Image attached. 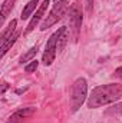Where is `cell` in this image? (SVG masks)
Returning a JSON list of instances; mask_svg holds the SVG:
<instances>
[{
	"label": "cell",
	"mask_w": 122,
	"mask_h": 123,
	"mask_svg": "<svg viewBox=\"0 0 122 123\" xmlns=\"http://www.w3.org/2000/svg\"><path fill=\"white\" fill-rule=\"evenodd\" d=\"M47 6H49V0H43L42 3H40V7L37 9V12L34 13V16L32 17V20L29 22V25H27V27H26V30L25 33L27 34V33H30L37 25H39V22L42 20V17L45 16V13H46V9H47Z\"/></svg>",
	"instance_id": "cell-6"
},
{
	"label": "cell",
	"mask_w": 122,
	"mask_h": 123,
	"mask_svg": "<svg viewBox=\"0 0 122 123\" xmlns=\"http://www.w3.org/2000/svg\"><path fill=\"white\" fill-rule=\"evenodd\" d=\"M58 39H59V30L55 31V33L49 37V40H47V43H46V49H45L43 57H42V63H43L45 66H50V64L53 63V60H55V57H56Z\"/></svg>",
	"instance_id": "cell-5"
},
{
	"label": "cell",
	"mask_w": 122,
	"mask_h": 123,
	"mask_svg": "<svg viewBox=\"0 0 122 123\" xmlns=\"http://www.w3.org/2000/svg\"><path fill=\"white\" fill-rule=\"evenodd\" d=\"M27 89H29V86H26V87H23V89H17V90H16V94H22V93L26 92Z\"/></svg>",
	"instance_id": "cell-19"
},
{
	"label": "cell",
	"mask_w": 122,
	"mask_h": 123,
	"mask_svg": "<svg viewBox=\"0 0 122 123\" xmlns=\"http://www.w3.org/2000/svg\"><path fill=\"white\" fill-rule=\"evenodd\" d=\"M37 50H39V47L37 46H33L32 49H29L22 57H20V63L23 64V63H26V62H32L34 60V56H36V53H37Z\"/></svg>",
	"instance_id": "cell-13"
},
{
	"label": "cell",
	"mask_w": 122,
	"mask_h": 123,
	"mask_svg": "<svg viewBox=\"0 0 122 123\" xmlns=\"http://www.w3.org/2000/svg\"><path fill=\"white\" fill-rule=\"evenodd\" d=\"M85 9H86V13L91 14L93 9V0H85Z\"/></svg>",
	"instance_id": "cell-15"
},
{
	"label": "cell",
	"mask_w": 122,
	"mask_h": 123,
	"mask_svg": "<svg viewBox=\"0 0 122 123\" xmlns=\"http://www.w3.org/2000/svg\"><path fill=\"white\" fill-rule=\"evenodd\" d=\"M37 66H39V62L37 60H32L29 64L25 66V72H26V73H33V72L37 69Z\"/></svg>",
	"instance_id": "cell-14"
},
{
	"label": "cell",
	"mask_w": 122,
	"mask_h": 123,
	"mask_svg": "<svg viewBox=\"0 0 122 123\" xmlns=\"http://www.w3.org/2000/svg\"><path fill=\"white\" fill-rule=\"evenodd\" d=\"M69 9H70V6H69V1H66V0H59V1H56V4L53 6V9L50 10V13L46 16V19H45V22H43V25H42V30H46V29H49V27H52L53 25H56L59 20L63 19V16L69 12Z\"/></svg>",
	"instance_id": "cell-3"
},
{
	"label": "cell",
	"mask_w": 122,
	"mask_h": 123,
	"mask_svg": "<svg viewBox=\"0 0 122 123\" xmlns=\"http://www.w3.org/2000/svg\"><path fill=\"white\" fill-rule=\"evenodd\" d=\"M40 0H30L26 6H25V9L22 10V16H20V19L22 20H26V19H29L32 14H33V12H34V9H36V6H37V3H39Z\"/></svg>",
	"instance_id": "cell-9"
},
{
	"label": "cell",
	"mask_w": 122,
	"mask_h": 123,
	"mask_svg": "<svg viewBox=\"0 0 122 123\" xmlns=\"http://www.w3.org/2000/svg\"><path fill=\"white\" fill-rule=\"evenodd\" d=\"M114 76H115V77H119V79L122 80V66L121 67H118V69L114 72Z\"/></svg>",
	"instance_id": "cell-16"
},
{
	"label": "cell",
	"mask_w": 122,
	"mask_h": 123,
	"mask_svg": "<svg viewBox=\"0 0 122 123\" xmlns=\"http://www.w3.org/2000/svg\"><path fill=\"white\" fill-rule=\"evenodd\" d=\"M68 39H69V34H68V27L63 26L59 29V39H58V50L62 52L65 49V44L68 43Z\"/></svg>",
	"instance_id": "cell-11"
},
{
	"label": "cell",
	"mask_w": 122,
	"mask_h": 123,
	"mask_svg": "<svg viewBox=\"0 0 122 123\" xmlns=\"http://www.w3.org/2000/svg\"><path fill=\"white\" fill-rule=\"evenodd\" d=\"M115 112H118V113H121V115H122V103L115 105Z\"/></svg>",
	"instance_id": "cell-18"
},
{
	"label": "cell",
	"mask_w": 122,
	"mask_h": 123,
	"mask_svg": "<svg viewBox=\"0 0 122 123\" xmlns=\"http://www.w3.org/2000/svg\"><path fill=\"white\" fill-rule=\"evenodd\" d=\"M55 1H59V0H55Z\"/></svg>",
	"instance_id": "cell-20"
},
{
	"label": "cell",
	"mask_w": 122,
	"mask_h": 123,
	"mask_svg": "<svg viewBox=\"0 0 122 123\" xmlns=\"http://www.w3.org/2000/svg\"><path fill=\"white\" fill-rule=\"evenodd\" d=\"M14 1L16 0H4L3 4H1V22L6 20V17L9 16V13L12 12L13 6H14Z\"/></svg>",
	"instance_id": "cell-12"
},
{
	"label": "cell",
	"mask_w": 122,
	"mask_h": 123,
	"mask_svg": "<svg viewBox=\"0 0 122 123\" xmlns=\"http://www.w3.org/2000/svg\"><path fill=\"white\" fill-rule=\"evenodd\" d=\"M122 97V85L119 83H108L98 86L92 90L91 96H88V107L96 109L114 103Z\"/></svg>",
	"instance_id": "cell-1"
},
{
	"label": "cell",
	"mask_w": 122,
	"mask_h": 123,
	"mask_svg": "<svg viewBox=\"0 0 122 123\" xmlns=\"http://www.w3.org/2000/svg\"><path fill=\"white\" fill-rule=\"evenodd\" d=\"M69 26L73 31L75 39L79 36V31L82 27V20H83V14H82V7L79 6V3H73L70 4L69 9Z\"/></svg>",
	"instance_id": "cell-4"
},
{
	"label": "cell",
	"mask_w": 122,
	"mask_h": 123,
	"mask_svg": "<svg viewBox=\"0 0 122 123\" xmlns=\"http://www.w3.org/2000/svg\"><path fill=\"white\" fill-rule=\"evenodd\" d=\"M88 97V82L83 77H79L72 87V97H70V110L75 113L81 109L83 102Z\"/></svg>",
	"instance_id": "cell-2"
},
{
	"label": "cell",
	"mask_w": 122,
	"mask_h": 123,
	"mask_svg": "<svg viewBox=\"0 0 122 123\" xmlns=\"http://www.w3.org/2000/svg\"><path fill=\"white\" fill-rule=\"evenodd\" d=\"M36 112L34 107H23V109H19L17 112H14L6 123H22L26 117H30L32 115Z\"/></svg>",
	"instance_id": "cell-7"
},
{
	"label": "cell",
	"mask_w": 122,
	"mask_h": 123,
	"mask_svg": "<svg viewBox=\"0 0 122 123\" xmlns=\"http://www.w3.org/2000/svg\"><path fill=\"white\" fill-rule=\"evenodd\" d=\"M7 89H9V85H7L6 82H3V83H1V92H0V93H1V94H4Z\"/></svg>",
	"instance_id": "cell-17"
},
{
	"label": "cell",
	"mask_w": 122,
	"mask_h": 123,
	"mask_svg": "<svg viewBox=\"0 0 122 123\" xmlns=\"http://www.w3.org/2000/svg\"><path fill=\"white\" fill-rule=\"evenodd\" d=\"M16 26H17V20L16 19H13L10 23H9V26L6 27V30L1 33V37H0V42H1V44L7 40V39H10L13 34H14V31H16Z\"/></svg>",
	"instance_id": "cell-8"
},
{
	"label": "cell",
	"mask_w": 122,
	"mask_h": 123,
	"mask_svg": "<svg viewBox=\"0 0 122 123\" xmlns=\"http://www.w3.org/2000/svg\"><path fill=\"white\" fill-rule=\"evenodd\" d=\"M19 36H20V31H14V34H13L10 39H7V40L1 44V47H0V50H1L0 56H1V57H3V56L7 53V50H9V49H10V47L16 43V40H17V37H19Z\"/></svg>",
	"instance_id": "cell-10"
}]
</instances>
